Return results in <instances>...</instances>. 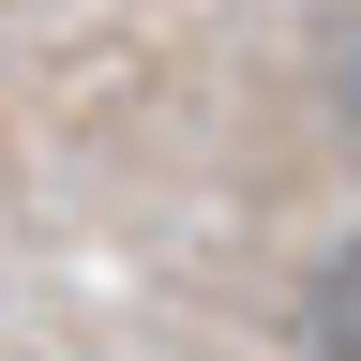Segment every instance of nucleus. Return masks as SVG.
I'll list each match as a JSON object with an SVG mask.
<instances>
[{
	"instance_id": "f03ea898",
	"label": "nucleus",
	"mask_w": 361,
	"mask_h": 361,
	"mask_svg": "<svg viewBox=\"0 0 361 361\" xmlns=\"http://www.w3.org/2000/svg\"><path fill=\"white\" fill-rule=\"evenodd\" d=\"M331 121L361 135V0H346V16H331Z\"/></svg>"
},
{
	"instance_id": "f257e3e1",
	"label": "nucleus",
	"mask_w": 361,
	"mask_h": 361,
	"mask_svg": "<svg viewBox=\"0 0 361 361\" xmlns=\"http://www.w3.org/2000/svg\"><path fill=\"white\" fill-rule=\"evenodd\" d=\"M301 346H316V361H361V226L301 271Z\"/></svg>"
}]
</instances>
